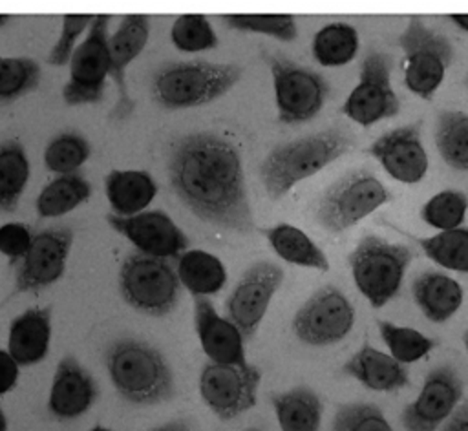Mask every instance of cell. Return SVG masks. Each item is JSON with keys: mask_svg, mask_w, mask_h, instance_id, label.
I'll use <instances>...</instances> for the list:
<instances>
[{"mask_svg": "<svg viewBox=\"0 0 468 431\" xmlns=\"http://www.w3.org/2000/svg\"><path fill=\"white\" fill-rule=\"evenodd\" d=\"M166 166L174 194L196 217L245 236L256 230L241 155L230 141L208 131L183 135Z\"/></svg>", "mask_w": 468, "mask_h": 431, "instance_id": "1", "label": "cell"}, {"mask_svg": "<svg viewBox=\"0 0 468 431\" xmlns=\"http://www.w3.org/2000/svg\"><path fill=\"white\" fill-rule=\"evenodd\" d=\"M104 363L113 389L130 404L155 405L176 394L170 363L159 349L143 340H113L104 351Z\"/></svg>", "mask_w": 468, "mask_h": 431, "instance_id": "2", "label": "cell"}, {"mask_svg": "<svg viewBox=\"0 0 468 431\" xmlns=\"http://www.w3.org/2000/svg\"><path fill=\"white\" fill-rule=\"evenodd\" d=\"M351 148L353 139L336 128L274 146L260 168L267 197L272 201L282 199L296 183L318 173Z\"/></svg>", "mask_w": 468, "mask_h": 431, "instance_id": "3", "label": "cell"}, {"mask_svg": "<svg viewBox=\"0 0 468 431\" xmlns=\"http://www.w3.org/2000/svg\"><path fill=\"white\" fill-rule=\"evenodd\" d=\"M241 77L243 69L236 64L170 62L152 75V97L166 110L196 108L230 91Z\"/></svg>", "mask_w": 468, "mask_h": 431, "instance_id": "4", "label": "cell"}, {"mask_svg": "<svg viewBox=\"0 0 468 431\" xmlns=\"http://www.w3.org/2000/svg\"><path fill=\"white\" fill-rule=\"evenodd\" d=\"M413 258L415 252L410 247L367 234L356 243L347 261L356 289L367 298L371 307L380 309L399 294Z\"/></svg>", "mask_w": 468, "mask_h": 431, "instance_id": "5", "label": "cell"}, {"mask_svg": "<svg viewBox=\"0 0 468 431\" xmlns=\"http://www.w3.org/2000/svg\"><path fill=\"white\" fill-rule=\"evenodd\" d=\"M117 285L121 298L137 312L161 318L170 314L179 301V278L166 259L130 254L119 268Z\"/></svg>", "mask_w": 468, "mask_h": 431, "instance_id": "6", "label": "cell"}, {"mask_svg": "<svg viewBox=\"0 0 468 431\" xmlns=\"http://www.w3.org/2000/svg\"><path fill=\"white\" fill-rule=\"evenodd\" d=\"M399 46L404 51L406 88L420 99L431 100L453 60L452 42L413 15L399 37Z\"/></svg>", "mask_w": 468, "mask_h": 431, "instance_id": "7", "label": "cell"}, {"mask_svg": "<svg viewBox=\"0 0 468 431\" xmlns=\"http://www.w3.org/2000/svg\"><path fill=\"white\" fill-rule=\"evenodd\" d=\"M391 199L373 172L353 170L333 183L322 195L316 219L329 232H342Z\"/></svg>", "mask_w": 468, "mask_h": 431, "instance_id": "8", "label": "cell"}, {"mask_svg": "<svg viewBox=\"0 0 468 431\" xmlns=\"http://www.w3.org/2000/svg\"><path fill=\"white\" fill-rule=\"evenodd\" d=\"M274 84L278 121L285 124H300L311 121L324 106L329 95L327 80L285 57L263 55Z\"/></svg>", "mask_w": 468, "mask_h": 431, "instance_id": "9", "label": "cell"}, {"mask_svg": "<svg viewBox=\"0 0 468 431\" xmlns=\"http://www.w3.org/2000/svg\"><path fill=\"white\" fill-rule=\"evenodd\" d=\"M108 22L110 15H95L88 35L73 51L69 79L62 88V99L68 106L97 104L104 97L106 79L110 77Z\"/></svg>", "mask_w": 468, "mask_h": 431, "instance_id": "10", "label": "cell"}, {"mask_svg": "<svg viewBox=\"0 0 468 431\" xmlns=\"http://www.w3.org/2000/svg\"><path fill=\"white\" fill-rule=\"evenodd\" d=\"M261 371L249 363H205L199 374V394L219 420H232L258 402Z\"/></svg>", "mask_w": 468, "mask_h": 431, "instance_id": "11", "label": "cell"}, {"mask_svg": "<svg viewBox=\"0 0 468 431\" xmlns=\"http://www.w3.org/2000/svg\"><path fill=\"white\" fill-rule=\"evenodd\" d=\"M355 323V309L335 285L318 289L294 314L292 332L307 345H333L347 336Z\"/></svg>", "mask_w": 468, "mask_h": 431, "instance_id": "12", "label": "cell"}, {"mask_svg": "<svg viewBox=\"0 0 468 431\" xmlns=\"http://www.w3.org/2000/svg\"><path fill=\"white\" fill-rule=\"evenodd\" d=\"M73 237V230L66 225L48 226L35 234L26 256L18 263L9 298L37 292L57 283L66 270Z\"/></svg>", "mask_w": 468, "mask_h": 431, "instance_id": "13", "label": "cell"}, {"mask_svg": "<svg viewBox=\"0 0 468 431\" xmlns=\"http://www.w3.org/2000/svg\"><path fill=\"white\" fill-rule=\"evenodd\" d=\"M342 111L362 126L391 119L400 111V100L391 88V57L369 51L362 62L358 84L346 99Z\"/></svg>", "mask_w": 468, "mask_h": 431, "instance_id": "14", "label": "cell"}, {"mask_svg": "<svg viewBox=\"0 0 468 431\" xmlns=\"http://www.w3.org/2000/svg\"><path fill=\"white\" fill-rule=\"evenodd\" d=\"M283 268L271 261L250 265L225 301L229 320L238 327L243 340H250L267 312V307L283 283Z\"/></svg>", "mask_w": 468, "mask_h": 431, "instance_id": "15", "label": "cell"}, {"mask_svg": "<svg viewBox=\"0 0 468 431\" xmlns=\"http://www.w3.org/2000/svg\"><path fill=\"white\" fill-rule=\"evenodd\" d=\"M106 221L144 256L177 259L190 245L186 234L163 210H144L130 217L108 214Z\"/></svg>", "mask_w": 468, "mask_h": 431, "instance_id": "16", "label": "cell"}, {"mask_svg": "<svg viewBox=\"0 0 468 431\" xmlns=\"http://www.w3.org/2000/svg\"><path fill=\"white\" fill-rule=\"evenodd\" d=\"M463 380L450 365L431 369L419 396L406 405L400 422L408 431H437L463 398Z\"/></svg>", "mask_w": 468, "mask_h": 431, "instance_id": "17", "label": "cell"}, {"mask_svg": "<svg viewBox=\"0 0 468 431\" xmlns=\"http://www.w3.org/2000/svg\"><path fill=\"white\" fill-rule=\"evenodd\" d=\"M150 37V18L146 15H126L117 31L108 38L110 51V79L117 89V102L110 111L112 119H128L135 102L128 93L126 86V68L139 57V53L146 47Z\"/></svg>", "mask_w": 468, "mask_h": 431, "instance_id": "18", "label": "cell"}, {"mask_svg": "<svg viewBox=\"0 0 468 431\" xmlns=\"http://www.w3.org/2000/svg\"><path fill=\"white\" fill-rule=\"evenodd\" d=\"M422 121L399 126L375 142L367 152L382 164V168L400 183H419L428 170V155L420 141Z\"/></svg>", "mask_w": 468, "mask_h": 431, "instance_id": "19", "label": "cell"}, {"mask_svg": "<svg viewBox=\"0 0 468 431\" xmlns=\"http://www.w3.org/2000/svg\"><path fill=\"white\" fill-rule=\"evenodd\" d=\"M194 327L208 362L221 365H245V340L238 327L218 314L210 300L194 296Z\"/></svg>", "mask_w": 468, "mask_h": 431, "instance_id": "20", "label": "cell"}, {"mask_svg": "<svg viewBox=\"0 0 468 431\" xmlns=\"http://www.w3.org/2000/svg\"><path fill=\"white\" fill-rule=\"evenodd\" d=\"M99 394L93 376L80 362L66 354L55 367L48 396V411L57 420H73L84 415Z\"/></svg>", "mask_w": 468, "mask_h": 431, "instance_id": "21", "label": "cell"}, {"mask_svg": "<svg viewBox=\"0 0 468 431\" xmlns=\"http://www.w3.org/2000/svg\"><path fill=\"white\" fill-rule=\"evenodd\" d=\"M51 342V307H31L13 318L7 352L18 365H37L48 356Z\"/></svg>", "mask_w": 468, "mask_h": 431, "instance_id": "22", "label": "cell"}, {"mask_svg": "<svg viewBox=\"0 0 468 431\" xmlns=\"http://www.w3.org/2000/svg\"><path fill=\"white\" fill-rule=\"evenodd\" d=\"M342 371L371 391L391 393L408 385L410 376L393 356L364 343L344 365Z\"/></svg>", "mask_w": 468, "mask_h": 431, "instance_id": "23", "label": "cell"}, {"mask_svg": "<svg viewBox=\"0 0 468 431\" xmlns=\"http://www.w3.org/2000/svg\"><path fill=\"white\" fill-rule=\"evenodd\" d=\"M104 194L112 214L130 217L144 212L157 195V183L144 170H112L104 179Z\"/></svg>", "mask_w": 468, "mask_h": 431, "instance_id": "24", "label": "cell"}, {"mask_svg": "<svg viewBox=\"0 0 468 431\" xmlns=\"http://www.w3.org/2000/svg\"><path fill=\"white\" fill-rule=\"evenodd\" d=\"M413 300L422 314L433 323H444L463 305V287L450 276L426 270L411 285Z\"/></svg>", "mask_w": 468, "mask_h": 431, "instance_id": "25", "label": "cell"}, {"mask_svg": "<svg viewBox=\"0 0 468 431\" xmlns=\"http://www.w3.org/2000/svg\"><path fill=\"white\" fill-rule=\"evenodd\" d=\"M282 431H320L322 400L307 385H298L269 396Z\"/></svg>", "mask_w": 468, "mask_h": 431, "instance_id": "26", "label": "cell"}, {"mask_svg": "<svg viewBox=\"0 0 468 431\" xmlns=\"http://www.w3.org/2000/svg\"><path fill=\"white\" fill-rule=\"evenodd\" d=\"M179 283L192 296L218 294L227 283V268L219 258L210 252L190 248L177 258Z\"/></svg>", "mask_w": 468, "mask_h": 431, "instance_id": "27", "label": "cell"}, {"mask_svg": "<svg viewBox=\"0 0 468 431\" xmlns=\"http://www.w3.org/2000/svg\"><path fill=\"white\" fill-rule=\"evenodd\" d=\"M274 252L287 263L316 268V270H329V259L322 252V248L298 226L280 223L271 228L261 230Z\"/></svg>", "mask_w": 468, "mask_h": 431, "instance_id": "28", "label": "cell"}, {"mask_svg": "<svg viewBox=\"0 0 468 431\" xmlns=\"http://www.w3.org/2000/svg\"><path fill=\"white\" fill-rule=\"evenodd\" d=\"M31 175V166L24 146L15 139L0 142V214H11Z\"/></svg>", "mask_w": 468, "mask_h": 431, "instance_id": "29", "label": "cell"}, {"mask_svg": "<svg viewBox=\"0 0 468 431\" xmlns=\"http://www.w3.org/2000/svg\"><path fill=\"white\" fill-rule=\"evenodd\" d=\"M91 195V183L79 172L57 175L37 195L35 206L40 217H60Z\"/></svg>", "mask_w": 468, "mask_h": 431, "instance_id": "30", "label": "cell"}, {"mask_svg": "<svg viewBox=\"0 0 468 431\" xmlns=\"http://www.w3.org/2000/svg\"><path fill=\"white\" fill-rule=\"evenodd\" d=\"M435 144L448 166L468 172V113L457 110L441 111Z\"/></svg>", "mask_w": 468, "mask_h": 431, "instance_id": "31", "label": "cell"}, {"mask_svg": "<svg viewBox=\"0 0 468 431\" xmlns=\"http://www.w3.org/2000/svg\"><path fill=\"white\" fill-rule=\"evenodd\" d=\"M358 51V33L351 24L331 22L316 31L313 55L322 66H344Z\"/></svg>", "mask_w": 468, "mask_h": 431, "instance_id": "32", "label": "cell"}, {"mask_svg": "<svg viewBox=\"0 0 468 431\" xmlns=\"http://www.w3.org/2000/svg\"><path fill=\"white\" fill-rule=\"evenodd\" d=\"M415 241L437 265L455 272H468V228L459 226L437 236L415 237Z\"/></svg>", "mask_w": 468, "mask_h": 431, "instance_id": "33", "label": "cell"}, {"mask_svg": "<svg viewBox=\"0 0 468 431\" xmlns=\"http://www.w3.org/2000/svg\"><path fill=\"white\" fill-rule=\"evenodd\" d=\"M90 141L79 131L57 133L44 150V164L49 172L58 175L75 173L90 157Z\"/></svg>", "mask_w": 468, "mask_h": 431, "instance_id": "34", "label": "cell"}, {"mask_svg": "<svg viewBox=\"0 0 468 431\" xmlns=\"http://www.w3.org/2000/svg\"><path fill=\"white\" fill-rule=\"evenodd\" d=\"M40 64L27 57H0V104L13 102L40 84Z\"/></svg>", "mask_w": 468, "mask_h": 431, "instance_id": "35", "label": "cell"}, {"mask_svg": "<svg viewBox=\"0 0 468 431\" xmlns=\"http://www.w3.org/2000/svg\"><path fill=\"white\" fill-rule=\"evenodd\" d=\"M377 325L384 343L388 345V349L391 351V356L399 363L417 362L435 347V342L424 336L422 332H419L417 329L400 327L386 320H378Z\"/></svg>", "mask_w": 468, "mask_h": 431, "instance_id": "36", "label": "cell"}, {"mask_svg": "<svg viewBox=\"0 0 468 431\" xmlns=\"http://www.w3.org/2000/svg\"><path fill=\"white\" fill-rule=\"evenodd\" d=\"M172 44L185 53H197L214 49L218 46V35L205 15H181L174 20L170 29Z\"/></svg>", "mask_w": 468, "mask_h": 431, "instance_id": "37", "label": "cell"}, {"mask_svg": "<svg viewBox=\"0 0 468 431\" xmlns=\"http://www.w3.org/2000/svg\"><path fill=\"white\" fill-rule=\"evenodd\" d=\"M468 210V197L459 190H442L430 197L420 210V217L426 225L439 230H453L464 221Z\"/></svg>", "mask_w": 468, "mask_h": 431, "instance_id": "38", "label": "cell"}, {"mask_svg": "<svg viewBox=\"0 0 468 431\" xmlns=\"http://www.w3.org/2000/svg\"><path fill=\"white\" fill-rule=\"evenodd\" d=\"M221 20L232 29L261 33L283 42H291L298 35L292 15H223Z\"/></svg>", "mask_w": 468, "mask_h": 431, "instance_id": "39", "label": "cell"}, {"mask_svg": "<svg viewBox=\"0 0 468 431\" xmlns=\"http://www.w3.org/2000/svg\"><path fill=\"white\" fill-rule=\"evenodd\" d=\"M331 431H393V427L378 405L351 402L336 409Z\"/></svg>", "mask_w": 468, "mask_h": 431, "instance_id": "40", "label": "cell"}, {"mask_svg": "<svg viewBox=\"0 0 468 431\" xmlns=\"http://www.w3.org/2000/svg\"><path fill=\"white\" fill-rule=\"evenodd\" d=\"M93 15H64L60 22V33L53 47L48 53L46 62L49 66H66L69 64L73 51L77 47L79 37L91 26Z\"/></svg>", "mask_w": 468, "mask_h": 431, "instance_id": "41", "label": "cell"}, {"mask_svg": "<svg viewBox=\"0 0 468 431\" xmlns=\"http://www.w3.org/2000/svg\"><path fill=\"white\" fill-rule=\"evenodd\" d=\"M33 241V234L27 225L9 221L0 226V252L9 258L11 263L22 259Z\"/></svg>", "mask_w": 468, "mask_h": 431, "instance_id": "42", "label": "cell"}, {"mask_svg": "<svg viewBox=\"0 0 468 431\" xmlns=\"http://www.w3.org/2000/svg\"><path fill=\"white\" fill-rule=\"evenodd\" d=\"M18 367L20 365L15 362V358L5 349H0V396L15 389L18 382Z\"/></svg>", "mask_w": 468, "mask_h": 431, "instance_id": "43", "label": "cell"}, {"mask_svg": "<svg viewBox=\"0 0 468 431\" xmlns=\"http://www.w3.org/2000/svg\"><path fill=\"white\" fill-rule=\"evenodd\" d=\"M442 431H468V402L452 415Z\"/></svg>", "mask_w": 468, "mask_h": 431, "instance_id": "44", "label": "cell"}, {"mask_svg": "<svg viewBox=\"0 0 468 431\" xmlns=\"http://www.w3.org/2000/svg\"><path fill=\"white\" fill-rule=\"evenodd\" d=\"M150 431H190V426H188L186 420L177 418V420L165 422V424H161V426H157V427H154Z\"/></svg>", "mask_w": 468, "mask_h": 431, "instance_id": "45", "label": "cell"}, {"mask_svg": "<svg viewBox=\"0 0 468 431\" xmlns=\"http://www.w3.org/2000/svg\"><path fill=\"white\" fill-rule=\"evenodd\" d=\"M455 26H459L461 29L468 31V15H450L448 16Z\"/></svg>", "mask_w": 468, "mask_h": 431, "instance_id": "46", "label": "cell"}, {"mask_svg": "<svg viewBox=\"0 0 468 431\" xmlns=\"http://www.w3.org/2000/svg\"><path fill=\"white\" fill-rule=\"evenodd\" d=\"M0 431H7V416L0 405Z\"/></svg>", "mask_w": 468, "mask_h": 431, "instance_id": "47", "label": "cell"}, {"mask_svg": "<svg viewBox=\"0 0 468 431\" xmlns=\"http://www.w3.org/2000/svg\"><path fill=\"white\" fill-rule=\"evenodd\" d=\"M86 431H117V429L106 427V426H102V424H95L93 427H90V429H86Z\"/></svg>", "mask_w": 468, "mask_h": 431, "instance_id": "48", "label": "cell"}, {"mask_svg": "<svg viewBox=\"0 0 468 431\" xmlns=\"http://www.w3.org/2000/svg\"><path fill=\"white\" fill-rule=\"evenodd\" d=\"M463 340H464V345H466V352H468V329H466V332H464Z\"/></svg>", "mask_w": 468, "mask_h": 431, "instance_id": "49", "label": "cell"}, {"mask_svg": "<svg viewBox=\"0 0 468 431\" xmlns=\"http://www.w3.org/2000/svg\"><path fill=\"white\" fill-rule=\"evenodd\" d=\"M247 431H258V429H247Z\"/></svg>", "mask_w": 468, "mask_h": 431, "instance_id": "50", "label": "cell"}]
</instances>
